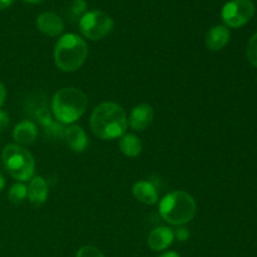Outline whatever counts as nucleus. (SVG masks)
I'll list each match as a JSON object with an SVG mask.
<instances>
[{
	"label": "nucleus",
	"instance_id": "obj_20",
	"mask_svg": "<svg viewBox=\"0 0 257 257\" xmlns=\"http://www.w3.org/2000/svg\"><path fill=\"white\" fill-rule=\"evenodd\" d=\"M246 54H247L248 60L252 65L257 67V33L250 38L247 43V49H246Z\"/></svg>",
	"mask_w": 257,
	"mask_h": 257
},
{
	"label": "nucleus",
	"instance_id": "obj_12",
	"mask_svg": "<svg viewBox=\"0 0 257 257\" xmlns=\"http://www.w3.org/2000/svg\"><path fill=\"white\" fill-rule=\"evenodd\" d=\"M230 42V32L223 25H215L206 33L205 44L211 52H218L223 49Z\"/></svg>",
	"mask_w": 257,
	"mask_h": 257
},
{
	"label": "nucleus",
	"instance_id": "obj_24",
	"mask_svg": "<svg viewBox=\"0 0 257 257\" xmlns=\"http://www.w3.org/2000/svg\"><path fill=\"white\" fill-rule=\"evenodd\" d=\"M176 235H177L178 240H181V241H185V240H187V238H188V232L186 231V228H180V230L177 231V233H176Z\"/></svg>",
	"mask_w": 257,
	"mask_h": 257
},
{
	"label": "nucleus",
	"instance_id": "obj_23",
	"mask_svg": "<svg viewBox=\"0 0 257 257\" xmlns=\"http://www.w3.org/2000/svg\"><path fill=\"white\" fill-rule=\"evenodd\" d=\"M5 99H7V89H5V85L0 82V107H3Z\"/></svg>",
	"mask_w": 257,
	"mask_h": 257
},
{
	"label": "nucleus",
	"instance_id": "obj_17",
	"mask_svg": "<svg viewBox=\"0 0 257 257\" xmlns=\"http://www.w3.org/2000/svg\"><path fill=\"white\" fill-rule=\"evenodd\" d=\"M9 201L13 205H20L28 197V187L23 182H17L10 187L8 193Z\"/></svg>",
	"mask_w": 257,
	"mask_h": 257
},
{
	"label": "nucleus",
	"instance_id": "obj_9",
	"mask_svg": "<svg viewBox=\"0 0 257 257\" xmlns=\"http://www.w3.org/2000/svg\"><path fill=\"white\" fill-rule=\"evenodd\" d=\"M153 117H155V112H153L152 105L142 103L133 108L128 118V123L131 128L135 131H145L152 123Z\"/></svg>",
	"mask_w": 257,
	"mask_h": 257
},
{
	"label": "nucleus",
	"instance_id": "obj_5",
	"mask_svg": "<svg viewBox=\"0 0 257 257\" xmlns=\"http://www.w3.org/2000/svg\"><path fill=\"white\" fill-rule=\"evenodd\" d=\"M3 163L13 178L25 182L34 177L35 161L27 148L18 145L5 146L2 153Z\"/></svg>",
	"mask_w": 257,
	"mask_h": 257
},
{
	"label": "nucleus",
	"instance_id": "obj_25",
	"mask_svg": "<svg viewBox=\"0 0 257 257\" xmlns=\"http://www.w3.org/2000/svg\"><path fill=\"white\" fill-rule=\"evenodd\" d=\"M13 2L14 0H0V10L7 9L8 7H10L13 4Z\"/></svg>",
	"mask_w": 257,
	"mask_h": 257
},
{
	"label": "nucleus",
	"instance_id": "obj_8",
	"mask_svg": "<svg viewBox=\"0 0 257 257\" xmlns=\"http://www.w3.org/2000/svg\"><path fill=\"white\" fill-rule=\"evenodd\" d=\"M37 28L47 37H59L64 30V23L58 14L53 12L42 13L37 18Z\"/></svg>",
	"mask_w": 257,
	"mask_h": 257
},
{
	"label": "nucleus",
	"instance_id": "obj_22",
	"mask_svg": "<svg viewBox=\"0 0 257 257\" xmlns=\"http://www.w3.org/2000/svg\"><path fill=\"white\" fill-rule=\"evenodd\" d=\"M9 125V115L4 110H0V132Z\"/></svg>",
	"mask_w": 257,
	"mask_h": 257
},
{
	"label": "nucleus",
	"instance_id": "obj_11",
	"mask_svg": "<svg viewBox=\"0 0 257 257\" xmlns=\"http://www.w3.org/2000/svg\"><path fill=\"white\" fill-rule=\"evenodd\" d=\"M38 137V128L34 122L29 119L18 123L13 131V138L18 146H30L35 142Z\"/></svg>",
	"mask_w": 257,
	"mask_h": 257
},
{
	"label": "nucleus",
	"instance_id": "obj_13",
	"mask_svg": "<svg viewBox=\"0 0 257 257\" xmlns=\"http://www.w3.org/2000/svg\"><path fill=\"white\" fill-rule=\"evenodd\" d=\"M48 195H49V187H48L47 181L42 176H34L28 186L29 202L35 207L42 206L47 201Z\"/></svg>",
	"mask_w": 257,
	"mask_h": 257
},
{
	"label": "nucleus",
	"instance_id": "obj_2",
	"mask_svg": "<svg viewBox=\"0 0 257 257\" xmlns=\"http://www.w3.org/2000/svg\"><path fill=\"white\" fill-rule=\"evenodd\" d=\"M52 114L62 124H73L85 113L88 97L74 87L62 88L52 98Z\"/></svg>",
	"mask_w": 257,
	"mask_h": 257
},
{
	"label": "nucleus",
	"instance_id": "obj_26",
	"mask_svg": "<svg viewBox=\"0 0 257 257\" xmlns=\"http://www.w3.org/2000/svg\"><path fill=\"white\" fill-rule=\"evenodd\" d=\"M158 257H181L178 255L177 252H175V251H166V252H163L162 255H160Z\"/></svg>",
	"mask_w": 257,
	"mask_h": 257
},
{
	"label": "nucleus",
	"instance_id": "obj_15",
	"mask_svg": "<svg viewBox=\"0 0 257 257\" xmlns=\"http://www.w3.org/2000/svg\"><path fill=\"white\" fill-rule=\"evenodd\" d=\"M132 193L136 200L145 205H156L158 202L157 188L148 181H138L133 185Z\"/></svg>",
	"mask_w": 257,
	"mask_h": 257
},
{
	"label": "nucleus",
	"instance_id": "obj_19",
	"mask_svg": "<svg viewBox=\"0 0 257 257\" xmlns=\"http://www.w3.org/2000/svg\"><path fill=\"white\" fill-rule=\"evenodd\" d=\"M34 115L35 118H37L38 122H39L44 128H47L48 125H50L53 122H54L52 118V113H50V110L48 109L47 107H44V105H43V107H39L38 109H35Z\"/></svg>",
	"mask_w": 257,
	"mask_h": 257
},
{
	"label": "nucleus",
	"instance_id": "obj_21",
	"mask_svg": "<svg viewBox=\"0 0 257 257\" xmlns=\"http://www.w3.org/2000/svg\"><path fill=\"white\" fill-rule=\"evenodd\" d=\"M75 257H104L102 251L94 246H83L78 250Z\"/></svg>",
	"mask_w": 257,
	"mask_h": 257
},
{
	"label": "nucleus",
	"instance_id": "obj_3",
	"mask_svg": "<svg viewBox=\"0 0 257 257\" xmlns=\"http://www.w3.org/2000/svg\"><path fill=\"white\" fill-rule=\"evenodd\" d=\"M87 57L88 45L79 35L68 33L55 43L54 63L62 72H75L84 64Z\"/></svg>",
	"mask_w": 257,
	"mask_h": 257
},
{
	"label": "nucleus",
	"instance_id": "obj_4",
	"mask_svg": "<svg viewBox=\"0 0 257 257\" xmlns=\"http://www.w3.org/2000/svg\"><path fill=\"white\" fill-rule=\"evenodd\" d=\"M160 215L166 222L182 226L193 220L197 205L192 196L186 191H175L166 195L158 205Z\"/></svg>",
	"mask_w": 257,
	"mask_h": 257
},
{
	"label": "nucleus",
	"instance_id": "obj_16",
	"mask_svg": "<svg viewBox=\"0 0 257 257\" xmlns=\"http://www.w3.org/2000/svg\"><path fill=\"white\" fill-rule=\"evenodd\" d=\"M119 150L127 157H137L142 153L143 151V145L141 142L140 138L135 135H123L119 140Z\"/></svg>",
	"mask_w": 257,
	"mask_h": 257
},
{
	"label": "nucleus",
	"instance_id": "obj_14",
	"mask_svg": "<svg viewBox=\"0 0 257 257\" xmlns=\"http://www.w3.org/2000/svg\"><path fill=\"white\" fill-rule=\"evenodd\" d=\"M63 138L70 147V150L77 153L83 152L88 146V137L80 125L70 124L69 127L65 128Z\"/></svg>",
	"mask_w": 257,
	"mask_h": 257
},
{
	"label": "nucleus",
	"instance_id": "obj_7",
	"mask_svg": "<svg viewBox=\"0 0 257 257\" xmlns=\"http://www.w3.org/2000/svg\"><path fill=\"white\" fill-rule=\"evenodd\" d=\"M255 14V4L251 0H231L221 12L223 23L230 28H240L247 24Z\"/></svg>",
	"mask_w": 257,
	"mask_h": 257
},
{
	"label": "nucleus",
	"instance_id": "obj_27",
	"mask_svg": "<svg viewBox=\"0 0 257 257\" xmlns=\"http://www.w3.org/2000/svg\"><path fill=\"white\" fill-rule=\"evenodd\" d=\"M5 187V180L2 175H0V192L3 191V188Z\"/></svg>",
	"mask_w": 257,
	"mask_h": 257
},
{
	"label": "nucleus",
	"instance_id": "obj_1",
	"mask_svg": "<svg viewBox=\"0 0 257 257\" xmlns=\"http://www.w3.org/2000/svg\"><path fill=\"white\" fill-rule=\"evenodd\" d=\"M89 124L95 137L108 141L120 138L125 135L128 119L124 109L119 104L104 102L94 108L90 114Z\"/></svg>",
	"mask_w": 257,
	"mask_h": 257
},
{
	"label": "nucleus",
	"instance_id": "obj_28",
	"mask_svg": "<svg viewBox=\"0 0 257 257\" xmlns=\"http://www.w3.org/2000/svg\"><path fill=\"white\" fill-rule=\"evenodd\" d=\"M24 2L29 3V4H39V3H42L43 0H24Z\"/></svg>",
	"mask_w": 257,
	"mask_h": 257
},
{
	"label": "nucleus",
	"instance_id": "obj_18",
	"mask_svg": "<svg viewBox=\"0 0 257 257\" xmlns=\"http://www.w3.org/2000/svg\"><path fill=\"white\" fill-rule=\"evenodd\" d=\"M68 13H69L70 19H80L87 13V3H85V0H73Z\"/></svg>",
	"mask_w": 257,
	"mask_h": 257
},
{
	"label": "nucleus",
	"instance_id": "obj_6",
	"mask_svg": "<svg viewBox=\"0 0 257 257\" xmlns=\"http://www.w3.org/2000/svg\"><path fill=\"white\" fill-rule=\"evenodd\" d=\"M114 23L113 19L102 10H90L79 19L80 33L89 40H100L110 34Z\"/></svg>",
	"mask_w": 257,
	"mask_h": 257
},
{
	"label": "nucleus",
	"instance_id": "obj_10",
	"mask_svg": "<svg viewBox=\"0 0 257 257\" xmlns=\"http://www.w3.org/2000/svg\"><path fill=\"white\" fill-rule=\"evenodd\" d=\"M173 240H175V232L170 227L160 226L151 231L147 238V243L151 250L158 252V251H165L166 248L170 247Z\"/></svg>",
	"mask_w": 257,
	"mask_h": 257
}]
</instances>
